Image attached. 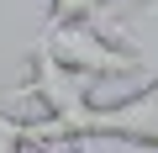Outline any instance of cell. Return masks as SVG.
<instances>
[{"instance_id":"6da1fadb","label":"cell","mask_w":158,"mask_h":153,"mask_svg":"<svg viewBox=\"0 0 158 153\" xmlns=\"http://www.w3.org/2000/svg\"><path fill=\"white\" fill-rule=\"evenodd\" d=\"M48 48V58L69 74H79V79H127V74H142V53L95 32V27H48L37 37Z\"/></svg>"},{"instance_id":"8992f818","label":"cell","mask_w":158,"mask_h":153,"mask_svg":"<svg viewBox=\"0 0 158 153\" xmlns=\"http://www.w3.org/2000/svg\"><path fill=\"white\" fill-rule=\"evenodd\" d=\"M6 121H21V116H11V111H0V127H6Z\"/></svg>"},{"instance_id":"277c9868","label":"cell","mask_w":158,"mask_h":153,"mask_svg":"<svg viewBox=\"0 0 158 153\" xmlns=\"http://www.w3.org/2000/svg\"><path fill=\"white\" fill-rule=\"evenodd\" d=\"M27 153H85V142H74V137H42V142H27Z\"/></svg>"},{"instance_id":"7a4b0ae2","label":"cell","mask_w":158,"mask_h":153,"mask_svg":"<svg viewBox=\"0 0 158 153\" xmlns=\"http://www.w3.org/2000/svg\"><path fill=\"white\" fill-rule=\"evenodd\" d=\"M48 27H95V32L127 42L121 27L111 21V0H48Z\"/></svg>"},{"instance_id":"5b68a950","label":"cell","mask_w":158,"mask_h":153,"mask_svg":"<svg viewBox=\"0 0 158 153\" xmlns=\"http://www.w3.org/2000/svg\"><path fill=\"white\" fill-rule=\"evenodd\" d=\"M137 16H148V21H153V16H158V0H137Z\"/></svg>"},{"instance_id":"3957f363","label":"cell","mask_w":158,"mask_h":153,"mask_svg":"<svg viewBox=\"0 0 158 153\" xmlns=\"http://www.w3.org/2000/svg\"><path fill=\"white\" fill-rule=\"evenodd\" d=\"M27 121H6L0 127V153H27V132H21Z\"/></svg>"}]
</instances>
